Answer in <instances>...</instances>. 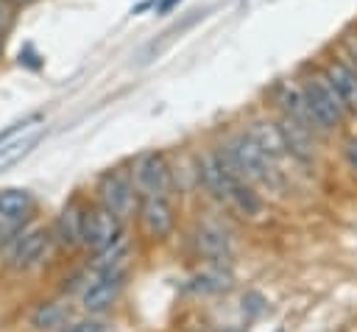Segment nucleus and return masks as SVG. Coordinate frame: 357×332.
Instances as JSON below:
<instances>
[{
	"label": "nucleus",
	"instance_id": "obj_20",
	"mask_svg": "<svg viewBox=\"0 0 357 332\" xmlns=\"http://www.w3.org/2000/svg\"><path fill=\"white\" fill-rule=\"evenodd\" d=\"M36 123H42V114H39V112H33V114H25V117H20V120L8 123L6 128H0V145L11 142V137H17L20 131H25V128H31V126H36Z\"/></svg>",
	"mask_w": 357,
	"mask_h": 332
},
{
	"label": "nucleus",
	"instance_id": "obj_5",
	"mask_svg": "<svg viewBox=\"0 0 357 332\" xmlns=\"http://www.w3.org/2000/svg\"><path fill=\"white\" fill-rule=\"evenodd\" d=\"M137 215H139V226L151 240H165L173 232L176 215L173 206L167 201V195H142L137 201Z\"/></svg>",
	"mask_w": 357,
	"mask_h": 332
},
{
	"label": "nucleus",
	"instance_id": "obj_13",
	"mask_svg": "<svg viewBox=\"0 0 357 332\" xmlns=\"http://www.w3.org/2000/svg\"><path fill=\"white\" fill-rule=\"evenodd\" d=\"M84 212H86V206H81V201L78 198H73V201H67L64 204V209L59 212V218H56V240L64 246V248H75V246H81V234H84Z\"/></svg>",
	"mask_w": 357,
	"mask_h": 332
},
{
	"label": "nucleus",
	"instance_id": "obj_2",
	"mask_svg": "<svg viewBox=\"0 0 357 332\" xmlns=\"http://www.w3.org/2000/svg\"><path fill=\"white\" fill-rule=\"evenodd\" d=\"M223 151L234 162L237 173L243 179H248L251 184H276V165L259 151V145L254 142L248 128H240V131L229 134L226 142H223Z\"/></svg>",
	"mask_w": 357,
	"mask_h": 332
},
{
	"label": "nucleus",
	"instance_id": "obj_22",
	"mask_svg": "<svg viewBox=\"0 0 357 332\" xmlns=\"http://www.w3.org/2000/svg\"><path fill=\"white\" fill-rule=\"evenodd\" d=\"M61 332H106V324L98 318H81V321H70L64 324Z\"/></svg>",
	"mask_w": 357,
	"mask_h": 332
},
{
	"label": "nucleus",
	"instance_id": "obj_14",
	"mask_svg": "<svg viewBox=\"0 0 357 332\" xmlns=\"http://www.w3.org/2000/svg\"><path fill=\"white\" fill-rule=\"evenodd\" d=\"M33 209V195L22 187H6L0 190V215L3 218H14V220H25Z\"/></svg>",
	"mask_w": 357,
	"mask_h": 332
},
{
	"label": "nucleus",
	"instance_id": "obj_4",
	"mask_svg": "<svg viewBox=\"0 0 357 332\" xmlns=\"http://www.w3.org/2000/svg\"><path fill=\"white\" fill-rule=\"evenodd\" d=\"M131 181L137 195H167L173 187V170L170 162L162 151H148L142 156H137L134 167H131Z\"/></svg>",
	"mask_w": 357,
	"mask_h": 332
},
{
	"label": "nucleus",
	"instance_id": "obj_7",
	"mask_svg": "<svg viewBox=\"0 0 357 332\" xmlns=\"http://www.w3.org/2000/svg\"><path fill=\"white\" fill-rule=\"evenodd\" d=\"M123 285H126V271L114 268V271H103L92 285L84 287V296H81V304L86 312L92 315H100L106 312L123 293Z\"/></svg>",
	"mask_w": 357,
	"mask_h": 332
},
{
	"label": "nucleus",
	"instance_id": "obj_12",
	"mask_svg": "<svg viewBox=\"0 0 357 332\" xmlns=\"http://www.w3.org/2000/svg\"><path fill=\"white\" fill-rule=\"evenodd\" d=\"M245 128H248V134L254 137V142L259 145V151H262L273 165H276L279 159H284V156H287L284 137H282V128H279V123H276V120L257 117V120H251Z\"/></svg>",
	"mask_w": 357,
	"mask_h": 332
},
{
	"label": "nucleus",
	"instance_id": "obj_8",
	"mask_svg": "<svg viewBox=\"0 0 357 332\" xmlns=\"http://www.w3.org/2000/svg\"><path fill=\"white\" fill-rule=\"evenodd\" d=\"M321 70L329 78V84L337 89V95L346 103L349 114H357V67H354V61L346 53H340V56L326 59L321 64Z\"/></svg>",
	"mask_w": 357,
	"mask_h": 332
},
{
	"label": "nucleus",
	"instance_id": "obj_24",
	"mask_svg": "<svg viewBox=\"0 0 357 332\" xmlns=\"http://www.w3.org/2000/svg\"><path fill=\"white\" fill-rule=\"evenodd\" d=\"M176 3H181V0H159V3H156V11H159V14H167Z\"/></svg>",
	"mask_w": 357,
	"mask_h": 332
},
{
	"label": "nucleus",
	"instance_id": "obj_18",
	"mask_svg": "<svg viewBox=\"0 0 357 332\" xmlns=\"http://www.w3.org/2000/svg\"><path fill=\"white\" fill-rule=\"evenodd\" d=\"M33 324L39 329H50V326H64L67 324V310L61 304H42L33 315Z\"/></svg>",
	"mask_w": 357,
	"mask_h": 332
},
{
	"label": "nucleus",
	"instance_id": "obj_1",
	"mask_svg": "<svg viewBox=\"0 0 357 332\" xmlns=\"http://www.w3.org/2000/svg\"><path fill=\"white\" fill-rule=\"evenodd\" d=\"M298 84H301V95H304L310 120H312V126H315L318 134H332V131H337V128L346 126V120L351 114H349L346 103L340 100L337 89L329 84V78L324 75L321 67L310 70Z\"/></svg>",
	"mask_w": 357,
	"mask_h": 332
},
{
	"label": "nucleus",
	"instance_id": "obj_3",
	"mask_svg": "<svg viewBox=\"0 0 357 332\" xmlns=\"http://www.w3.org/2000/svg\"><path fill=\"white\" fill-rule=\"evenodd\" d=\"M95 193H98V204L106 206V209H109L114 218H120V220H126V218L134 212L137 201H139V195H137V190H134V181H131V170H123V167L106 170V173L98 179Z\"/></svg>",
	"mask_w": 357,
	"mask_h": 332
},
{
	"label": "nucleus",
	"instance_id": "obj_6",
	"mask_svg": "<svg viewBox=\"0 0 357 332\" xmlns=\"http://www.w3.org/2000/svg\"><path fill=\"white\" fill-rule=\"evenodd\" d=\"M120 218H114L106 206H86L84 212V234H81V246L89 251H100L106 248L123 229H120Z\"/></svg>",
	"mask_w": 357,
	"mask_h": 332
},
{
	"label": "nucleus",
	"instance_id": "obj_9",
	"mask_svg": "<svg viewBox=\"0 0 357 332\" xmlns=\"http://www.w3.org/2000/svg\"><path fill=\"white\" fill-rule=\"evenodd\" d=\"M50 246V232L47 229H28V232H20L17 240L11 243V251H8V265L14 271H25L31 265H36L45 251Z\"/></svg>",
	"mask_w": 357,
	"mask_h": 332
},
{
	"label": "nucleus",
	"instance_id": "obj_19",
	"mask_svg": "<svg viewBox=\"0 0 357 332\" xmlns=\"http://www.w3.org/2000/svg\"><path fill=\"white\" fill-rule=\"evenodd\" d=\"M36 142H39V137H28L25 142H6V145L0 148V170L8 167V165H14V162H20Z\"/></svg>",
	"mask_w": 357,
	"mask_h": 332
},
{
	"label": "nucleus",
	"instance_id": "obj_10",
	"mask_svg": "<svg viewBox=\"0 0 357 332\" xmlns=\"http://www.w3.org/2000/svg\"><path fill=\"white\" fill-rule=\"evenodd\" d=\"M276 123H279V128H282L287 156L296 159L298 165H312V162H315V137H318V134L310 131L307 126L290 120V117H279Z\"/></svg>",
	"mask_w": 357,
	"mask_h": 332
},
{
	"label": "nucleus",
	"instance_id": "obj_16",
	"mask_svg": "<svg viewBox=\"0 0 357 332\" xmlns=\"http://www.w3.org/2000/svg\"><path fill=\"white\" fill-rule=\"evenodd\" d=\"M231 287V273L223 271V268H209L204 273H195L190 282H187V290L190 293H220V290H229Z\"/></svg>",
	"mask_w": 357,
	"mask_h": 332
},
{
	"label": "nucleus",
	"instance_id": "obj_26",
	"mask_svg": "<svg viewBox=\"0 0 357 332\" xmlns=\"http://www.w3.org/2000/svg\"><path fill=\"white\" fill-rule=\"evenodd\" d=\"M229 332H237V329H229Z\"/></svg>",
	"mask_w": 357,
	"mask_h": 332
},
{
	"label": "nucleus",
	"instance_id": "obj_23",
	"mask_svg": "<svg viewBox=\"0 0 357 332\" xmlns=\"http://www.w3.org/2000/svg\"><path fill=\"white\" fill-rule=\"evenodd\" d=\"M343 162H346L349 173L357 179V134H351V137L343 139Z\"/></svg>",
	"mask_w": 357,
	"mask_h": 332
},
{
	"label": "nucleus",
	"instance_id": "obj_21",
	"mask_svg": "<svg viewBox=\"0 0 357 332\" xmlns=\"http://www.w3.org/2000/svg\"><path fill=\"white\" fill-rule=\"evenodd\" d=\"M22 223L25 220H14V218H3L0 215V248L11 246L17 240V234L22 232Z\"/></svg>",
	"mask_w": 357,
	"mask_h": 332
},
{
	"label": "nucleus",
	"instance_id": "obj_17",
	"mask_svg": "<svg viewBox=\"0 0 357 332\" xmlns=\"http://www.w3.org/2000/svg\"><path fill=\"white\" fill-rule=\"evenodd\" d=\"M126 251H128V240H126V234L120 232L106 248H100V251H95V271H114V268H120V259H126Z\"/></svg>",
	"mask_w": 357,
	"mask_h": 332
},
{
	"label": "nucleus",
	"instance_id": "obj_11",
	"mask_svg": "<svg viewBox=\"0 0 357 332\" xmlns=\"http://www.w3.org/2000/svg\"><path fill=\"white\" fill-rule=\"evenodd\" d=\"M273 103L279 109V117H290L301 126H307L310 131H315L312 120H310V112H307V103H304V95H301V84H293V81H282L276 89H273ZM318 134V131H315Z\"/></svg>",
	"mask_w": 357,
	"mask_h": 332
},
{
	"label": "nucleus",
	"instance_id": "obj_15",
	"mask_svg": "<svg viewBox=\"0 0 357 332\" xmlns=\"http://www.w3.org/2000/svg\"><path fill=\"white\" fill-rule=\"evenodd\" d=\"M195 246L206 259L220 262V257L229 254V234L218 226H201L195 234Z\"/></svg>",
	"mask_w": 357,
	"mask_h": 332
},
{
	"label": "nucleus",
	"instance_id": "obj_25",
	"mask_svg": "<svg viewBox=\"0 0 357 332\" xmlns=\"http://www.w3.org/2000/svg\"><path fill=\"white\" fill-rule=\"evenodd\" d=\"M8 3H11L14 8H20V11H22V8H28V6H36L39 0H8Z\"/></svg>",
	"mask_w": 357,
	"mask_h": 332
}]
</instances>
